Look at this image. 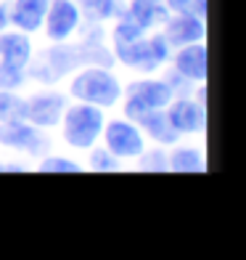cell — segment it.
I'll return each mask as SVG.
<instances>
[{"label": "cell", "mask_w": 246, "mask_h": 260, "mask_svg": "<svg viewBox=\"0 0 246 260\" xmlns=\"http://www.w3.org/2000/svg\"><path fill=\"white\" fill-rule=\"evenodd\" d=\"M40 173H79L82 165L74 159H66V157H58V154H48L40 165H37Z\"/></svg>", "instance_id": "obj_20"}, {"label": "cell", "mask_w": 246, "mask_h": 260, "mask_svg": "<svg viewBox=\"0 0 246 260\" xmlns=\"http://www.w3.org/2000/svg\"><path fill=\"white\" fill-rule=\"evenodd\" d=\"M207 35L204 19L201 16H188V14H172L161 24V38L170 43V48H180L188 43H201Z\"/></svg>", "instance_id": "obj_11"}, {"label": "cell", "mask_w": 246, "mask_h": 260, "mask_svg": "<svg viewBox=\"0 0 246 260\" xmlns=\"http://www.w3.org/2000/svg\"><path fill=\"white\" fill-rule=\"evenodd\" d=\"M140 157H146V159H140L138 162V168L140 170H167V159H164V151H159V149H154V151H143Z\"/></svg>", "instance_id": "obj_22"}, {"label": "cell", "mask_w": 246, "mask_h": 260, "mask_svg": "<svg viewBox=\"0 0 246 260\" xmlns=\"http://www.w3.org/2000/svg\"><path fill=\"white\" fill-rule=\"evenodd\" d=\"M45 11H48V0H14L6 8V14H8V21L19 32L32 35L43 27Z\"/></svg>", "instance_id": "obj_13"}, {"label": "cell", "mask_w": 246, "mask_h": 260, "mask_svg": "<svg viewBox=\"0 0 246 260\" xmlns=\"http://www.w3.org/2000/svg\"><path fill=\"white\" fill-rule=\"evenodd\" d=\"M79 3H82V8H85L90 21H106V19L119 14L116 0H79Z\"/></svg>", "instance_id": "obj_18"}, {"label": "cell", "mask_w": 246, "mask_h": 260, "mask_svg": "<svg viewBox=\"0 0 246 260\" xmlns=\"http://www.w3.org/2000/svg\"><path fill=\"white\" fill-rule=\"evenodd\" d=\"M6 24H8V14H6V6H0V32L6 29Z\"/></svg>", "instance_id": "obj_23"}, {"label": "cell", "mask_w": 246, "mask_h": 260, "mask_svg": "<svg viewBox=\"0 0 246 260\" xmlns=\"http://www.w3.org/2000/svg\"><path fill=\"white\" fill-rule=\"evenodd\" d=\"M88 168H90V170H98V173H111V170H119V159H116L109 149H96V146H90Z\"/></svg>", "instance_id": "obj_19"}, {"label": "cell", "mask_w": 246, "mask_h": 260, "mask_svg": "<svg viewBox=\"0 0 246 260\" xmlns=\"http://www.w3.org/2000/svg\"><path fill=\"white\" fill-rule=\"evenodd\" d=\"M103 144L116 159H135L146 151V141L140 136V127L135 122L125 120H111L103 122Z\"/></svg>", "instance_id": "obj_6"}, {"label": "cell", "mask_w": 246, "mask_h": 260, "mask_svg": "<svg viewBox=\"0 0 246 260\" xmlns=\"http://www.w3.org/2000/svg\"><path fill=\"white\" fill-rule=\"evenodd\" d=\"M103 122L106 120H103L101 106L77 101L64 109V117L58 125H61L64 141L72 149H90L98 144V138L103 133Z\"/></svg>", "instance_id": "obj_1"}, {"label": "cell", "mask_w": 246, "mask_h": 260, "mask_svg": "<svg viewBox=\"0 0 246 260\" xmlns=\"http://www.w3.org/2000/svg\"><path fill=\"white\" fill-rule=\"evenodd\" d=\"M0 146L43 157L51 149V138L40 133V127H34L27 120H11V122H0Z\"/></svg>", "instance_id": "obj_7"}, {"label": "cell", "mask_w": 246, "mask_h": 260, "mask_svg": "<svg viewBox=\"0 0 246 260\" xmlns=\"http://www.w3.org/2000/svg\"><path fill=\"white\" fill-rule=\"evenodd\" d=\"M32 61V40L27 32H0V88L16 90L24 82V69Z\"/></svg>", "instance_id": "obj_4"}, {"label": "cell", "mask_w": 246, "mask_h": 260, "mask_svg": "<svg viewBox=\"0 0 246 260\" xmlns=\"http://www.w3.org/2000/svg\"><path fill=\"white\" fill-rule=\"evenodd\" d=\"M167 120L178 133H201L207 127V106L196 99H172L167 106Z\"/></svg>", "instance_id": "obj_10"}, {"label": "cell", "mask_w": 246, "mask_h": 260, "mask_svg": "<svg viewBox=\"0 0 246 260\" xmlns=\"http://www.w3.org/2000/svg\"><path fill=\"white\" fill-rule=\"evenodd\" d=\"M172 67H175V72L185 80L204 82L207 80V45H204V40L180 45L178 53L172 56Z\"/></svg>", "instance_id": "obj_12"}, {"label": "cell", "mask_w": 246, "mask_h": 260, "mask_svg": "<svg viewBox=\"0 0 246 260\" xmlns=\"http://www.w3.org/2000/svg\"><path fill=\"white\" fill-rule=\"evenodd\" d=\"M69 93L77 101H85L93 106H101V109H109L116 106L122 99V85L116 80L114 72H109L106 67H85L82 72L72 80Z\"/></svg>", "instance_id": "obj_2"}, {"label": "cell", "mask_w": 246, "mask_h": 260, "mask_svg": "<svg viewBox=\"0 0 246 260\" xmlns=\"http://www.w3.org/2000/svg\"><path fill=\"white\" fill-rule=\"evenodd\" d=\"M114 56L135 72H156L170 61V43L161 38V32L143 35L138 40H114Z\"/></svg>", "instance_id": "obj_3"}, {"label": "cell", "mask_w": 246, "mask_h": 260, "mask_svg": "<svg viewBox=\"0 0 246 260\" xmlns=\"http://www.w3.org/2000/svg\"><path fill=\"white\" fill-rule=\"evenodd\" d=\"M66 99L61 93H37L32 99H24V120L34 127H56L64 117Z\"/></svg>", "instance_id": "obj_9"}, {"label": "cell", "mask_w": 246, "mask_h": 260, "mask_svg": "<svg viewBox=\"0 0 246 260\" xmlns=\"http://www.w3.org/2000/svg\"><path fill=\"white\" fill-rule=\"evenodd\" d=\"M170 14H188L207 19V0H164Z\"/></svg>", "instance_id": "obj_21"}, {"label": "cell", "mask_w": 246, "mask_h": 260, "mask_svg": "<svg viewBox=\"0 0 246 260\" xmlns=\"http://www.w3.org/2000/svg\"><path fill=\"white\" fill-rule=\"evenodd\" d=\"M82 21V11L74 0H48V11H45L43 27L48 40L53 43H64L77 32Z\"/></svg>", "instance_id": "obj_8"}, {"label": "cell", "mask_w": 246, "mask_h": 260, "mask_svg": "<svg viewBox=\"0 0 246 260\" xmlns=\"http://www.w3.org/2000/svg\"><path fill=\"white\" fill-rule=\"evenodd\" d=\"M24 120V99L16 90L0 88V122Z\"/></svg>", "instance_id": "obj_17"}, {"label": "cell", "mask_w": 246, "mask_h": 260, "mask_svg": "<svg viewBox=\"0 0 246 260\" xmlns=\"http://www.w3.org/2000/svg\"><path fill=\"white\" fill-rule=\"evenodd\" d=\"M167 170H172V173H201L204 157L193 146H178V149H172V154L167 159Z\"/></svg>", "instance_id": "obj_16"}, {"label": "cell", "mask_w": 246, "mask_h": 260, "mask_svg": "<svg viewBox=\"0 0 246 260\" xmlns=\"http://www.w3.org/2000/svg\"><path fill=\"white\" fill-rule=\"evenodd\" d=\"M135 125H138L140 130H146V133L154 138L156 144H161V146L178 144V138H180V133L170 125L167 112H164V109H148V112H143V114L135 120Z\"/></svg>", "instance_id": "obj_15"}, {"label": "cell", "mask_w": 246, "mask_h": 260, "mask_svg": "<svg viewBox=\"0 0 246 260\" xmlns=\"http://www.w3.org/2000/svg\"><path fill=\"white\" fill-rule=\"evenodd\" d=\"M122 96H125V117L130 122H135L148 109H164L175 99V93L167 80L146 77V80H135L127 88H122Z\"/></svg>", "instance_id": "obj_5"}, {"label": "cell", "mask_w": 246, "mask_h": 260, "mask_svg": "<svg viewBox=\"0 0 246 260\" xmlns=\"http://www.w3.org/2000/svg\"><path fill=\"white\" fill-rule=\"evenodd\" d=\"M122 16L130 19L140 32H151L154 27L164 24L170 11L164 6V0H130V6H127Z\"/></svg>", "instance_id": "obj_14"}]
</instances>
